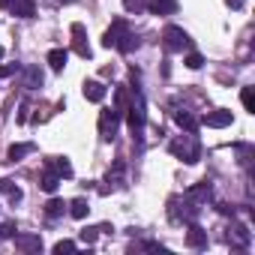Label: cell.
I'll use <instances>...</instances> for the list:
<instances>
[{"instance_id": "1", "label": "cell", "mask_w": 255, "mask_h": 255, "mask_svg": "<svg viewBox=\"0 0 255 255\" xmlns=\"http://www.w3.org/2000/svg\"><path fill=\"white\" fill-rule=\"evenodd\" d=\"M168 150H171V153H174L177 159H183L186 165H195V162L201 159V144H198L195 132H186V135L174 138V141L168 144Z\"/></svg>"}, {"instance_id": "2", "label": "cell", "mask_w": 255, "mask_h": 255, "mask_svg": "<svg viewBox=\"0 0 255 255\" xmlns=\"http://www.w3.org/2000/svg\"><path fill=\"white\" fill-rule=\"evenodd\" d=\"M195 216H198V204L189 201L186 195L168 201V219H171V222H177V225L186 222V225H189V222H195Z\"/></svg>"}, {"instance_id": "3", "label": "cell", "mask_w": 255, "mask_h": 255, "mask_svg": "<svg viewBox=\"0 0 255 255\" xmlns=\"http://www.w3.org/2000/svg\"><path fill=\"white\" fill-rule=\"evenodd\" d=\"M162 45H165V51H183V48H189L192 45V39H189V33L183 30V27H177V24H168L165 30H162Z\"/></svg>"}, {"instance_id": "4", "label": "cell", "mask_w": 255, "mask_h": 255, "mask_svg": "<svg viewBox=\"0 0 255 255\" xmlns=\"http://www.w3.org/2000/svg\"><path fill=\"white\" fill-rule=\"evenodd\" d=\"M120 111H114V108H102L99 111V135H102V141H111L114 135H117V126H120Z\"/></svg>"}, {"instance_id": "5", "label": "cell", "mask_w": 255, "mask_h": 255, "mask_svg": "<svg viewBox=\"0 0 255 255\" xmlns=\"http://www.w3.org/2000/svg\"><path fill=\"white\" fill-rule=\"evenodd\" d=\"M228 243H231V246H237V249H246V246L252 243L249 228H246V225H240V222H234V225L228 228Z\"/></svg>"}, {"instance_id": "6", "label": "cell", "mask_w": 255, "mask_h": 255, "mask_svg": "<svg viewBox=\"0 0 255 255\" xmlns=\"http://www.w3.org/2000/svg\"><path fill=\"white\" fill-rule=\"evenodd\" d=\"M69 30H72V48H75V54H81V57H90V45H87L84 24H78V21H75Z\"/></svg>"}, {"instance_id": "7", "label": "cell", "mask_w": 255, "mask_h": 255, "mask_svg": "<svg viewBox=\"0 0 255 255\" xmlns=\"http://www.w3.org/2000/svg\"><path fill=\"white\" fill-rule=\"evenodd\" d=\"M105 183H108V186H114V189H126V162H123V159H117V162L108 168Z\"/></svg>"}, {"instance_id": "8", "label": "cell", "mask_w": 255, "mask_h": 255, "mask_svg": "<svg viewBox=\"0 0 255 255\" xmlns=\"http://www.w3.org/2000/svg\"><path fill=\"white\" fill-rule=\"evenodd\" d=\"M186 198L195 201V204H207V201L213 198V186H210L207 180H201V183H195V186L186 189Z\"/></svg>"}, {"instance_id": "9", "label": "cell", "mask_w": 255, "mask_h": 255, "mask_svg": "<svg viewBox=\"0 0 255 255\" xmlns=\"http://www.w3.org/2000/svg\"><path fill=\"white\" fill-rule=\"evenodd\" d=\"M15 249L21 252H42V237L39 234H12Z\"/></svg>"}, {"instance_id": "10", "label": "cell", "mask_w": 255, "mask_h": 255, "mask_svg": "<svg viewBox=\"0 0 255 255\" xmlns=\"http://www.w3.org/2000/svg\"><path fill=\"white\" fill-rule=\"evenodd\" d=\"M198 123L210 126V129H222V126H231V111H225V108H216V111L204 114V120H198Z\"/></svg>"}, {"instance_id": "11", "label": "cell", "mask_w": 255, "mask_h": 255, "mask_svg": "<svg viewBox=\"0 0 255 255\" xmlns=\"http://www.w3.org/2000/svg\"><path fill=\"white\" fill-rule=\"evenodd\" d=\"M126 30H129V27H126V21H123V18H117V21H114V24L105 30V36H102V45H105V48H114V45H117V39H120Z\"/></svg>"}, {"instance_id": "12", "label": "cell", "mask_w": 255, "mask_h": 255, "mask_svg": "<svg viewBox=\"0 0 255 255\" xmlns=\"http://www.w3.org/2000/svg\"><path fill=\"white\" fill-rule=\"evenodd\" d=\"M45 168H51L60 180H63V177H72V165H69L66 156H48V159H45Z\"/></svg>"}, {"instance_id": "13", "label": "cell", "mask_w": 255, "mask_h": 255, "mask_svg": "<svg viewBox=\"0 0 255 255\" xmlns=\"http://www.w3.org/2000/svg\"><path fill=\"white\" fill-rule=\"evenodd\" d=\"M186 246H192V249H204V246H207V231H204V228H198L195 222H189V231H186Z\"/></svg>"}, {"instance_id": "14", "label": "cell", "mask_w": 255, "mask_h": 255, "mask_svg": "<svg viewBox=\"0 0 255 255\" xmlns=\"http://www.w3.org/2000/svg\"><path fill=\"white\" fill-rule=\"evenodd\" d=\"M174 123L180 126L183 132H198V126H201L198 117H195L192 111H177V114H174Z\"/></svg>"}, {"instance_id": "15", "label": "cell", "mask_w": 255, "mask_h": 255, "mask_svg": "<svg viewBox=\"0 0 255 255\" xmlns=\"http://www.w3.org/2000/svg\"><path fill=\"white\" fill-rule=\"evenodd\" d=\"M147 9L153 15H174L177 12V0H147Z\"/></svg>"}, {"instance_id": "16", "label": "cell", "mask_w": 255, "mask_h": 255, "mask_svg": "<svg viewBox=\"0 0 255 255\" xmlns=\"http://www.w3.org/2000/svg\"><path fill=\"white\" fill-rule=\"evenodd\" d=\"M84 99L87 102H102L105 99V84L102 81H84Z\"/></svg>"}, {"instance_id": "17", "label": "cell", "mask_w": 255, "mask_h": 255, "mask_svg": "<svg viewBox=\"0 0 255 255\" xmlns=\"http://www.w3.org/2000/svg\"><path fill=\"white\" fill-rule=\"evenodd\" d=\"M138 45H141V39H138V36H135L132 30H126V33H123V36L117 39V45H114V48H117V51H123V54H132V51H135Z\"/></svg>"}, {"instance_id": "18", "label": "cell", "mask_w": 255, "mask_h": 255, "mask_svg": "<svg viewBox=\"0 0 255 255\" xmlns=\"http://www.w3.org/2000/svg\"><path fill=\"white\" fill-rule=\"evenodd\" d=\"M66 60H69V51H66V48H51V51H48V66H51L54 72H63Z\"/></svg>"}, {"instance_id": "19", "label": "cell", "mask_w": 255, "mask_h": 255, "mask_svg": "<svg viewBox=\"0 0 255 255\" xmlns=\"http://www.w3.org/2000/svg\"><path fill=\"white\" fill-rule=\"evenodd\" d=\"M15 15H21V18H33L36 15V3L33 0H12V6H9Z\"/></svg>"}, {"instance_id": "20", "label": "cell", "mask_w": 255, "mask_h": 255, "mask_svg": "<svg viewBox=\"0 0 255 255\" xmlns=\"http://www.w3.org/2000/svg\"><path fill=\"white\" fill-rule=\"evenodd\" d=\"M0 192H3L12 204H18L24 198V192H21V186H15V180H0Z\"/></svg>"}, {"instance_id": "21", "label": "cell", "mask_w": 255, "mask_h": 255, "mask_svg": "<svg viewBox=\"0 0 255 255\" xmlns=\"http://www.w3.org/2000/svg\"><path fill=\"white\" fill-rule=\"evenodd\" d=\"M24 87H27V90H39V87H42V72H39V66H27V69H24Z\"/></svg>"}, {"instance_id": "22", "label": "cell", "mask_w": 255, "mask_h": 255, "mask_svg": "<svg viewBox=\"0 0 255 255\" xmlns=\"http://www.w3.org/2000/svg\"><path fill=\"white\" fill-rule=\"evenodd\" d=\"M66 207H69V216H72V219H84V216L90 213V204H87V198H72Z\"/></svg>"}, {"instance_id": "23", "label": "cell", "mask_w": 255, "mask_h": 255, "mask_svg": "<svg viewBox=\"0 0 255 255\" xmlns=\"http://www.w3.org/2000/svg\"><path fill=\"white\" fill-rule=\"evenodd\" d=\"M33 150H36V147H33L30 141H27V144H12V147L6 150V159H9V162H18V159H24V156L33 153Z\"/></svg>"}, {"instance_id": "24", "label": "cell", "mask_w": 255, "mask_h": 255, "mask_svg": "<svg viewBox=\"0 0 255 255\" xmlns=\"http://www.w3.org/2000/svg\"><path fill=\"white\" fill-rule=\"evenodd\" d=\"M39 186H42V192H57V186H60V177L51 171V168H45V174H42V180H39Z\"/></svg>"}, {"instance_id": "25", "label": "cell", "mask_w": 255, "mask_h": 255, "mask_svg": "<svg viewBox=\"0 0 255 255\" xmlns=\"http://www.w3.org/2000/svg\"><path fill=\"white\" fill-rule=\"evenodd\" d=\"M126 105H129V87H117V93H114V111H126Z\"/></svg>"}, {"instance_id": "26", "label": "cell", "mask_w": 255, "mask_h": 255, "mask_svg": "<svg viewBox=\"0 0 255 255\" xmlns=\"http://www.w3.org/2000/svg\"><path fill=\"white\" fill-rule=\"evenodd\" d=\"M63 213H66V204H63L60 198H51V201L45 204V216H48V219H57V216H63Z\"/></svg>"}, {"instance_id": "27", "label": "cell", "mask_w": 255, "mask_h": 255, "mask_svg": "<svg viewBox=\"0 0 255 255\" xmlns=\"http://www.w3.org/2000/svg\"><path fill=\"white\" fill-rule=\"evenodd\" d=\"M240 102H243L246 111L255 114V93H252V87H243V90H240Z\"/></svg>"}, {"instance_id": "28", "label": "cell", "mask_w": 255, "mask_h": 255, "mask_svg": "<svg viewBox=\"0 0 255 255\" xmlns=\"http://www.w3.org/2000/svg\"><path fill=\"white\" fill-rule=\"evenodd\" d=\"M123 9L126 12H141V9H147V0H123Z\"/></svg>"}, {"instance_id": "29", "label": "cell", "mask_w": 255, "mask_h": 255, "mask_svg": "<svg viewBox=\"0 0 255 255\" xmlns=\"http://www.w3.org/2000/svg\"><path fill=\"white\" fill-rule=\"evenodd\" d=\"M186 66H189V69H201V66H204V57H201L198 51H189V54H186Z\"/></svg>"}, {"instance_id": "30", "label": "cell", "mask_w": 255, "mask_h": 255, "mask_svg": "<svg viewBox=\"0 0 255 255\" xmlns=\"http://www.w3.org/2000/svg\"><path fill=\"white\" fill-rule=\"evenodd\" d=\"M54 252H57V255H63V252H75V243H72V240H57V243H54Z\"/></svg>"}, {"instance_id": "31", "label": "cell", "mask_w": 255, "mask_h": 255, "mask_svg": "<svg viewBox=\"0 0 255 255\" xmlns=\"http://www.w3.org/2000/svg\"><path fill=\"white\" fill-rule=\"evenodd\" d=\"M15 234V225L12 222H6V225H0V243H3V240H9Z\"/></svg>"}, {"instance_id": "32", "label": "cell", "mask_w": 255, "mask_h": 255, "mask_svg": "<svg viewBox=\"0 0 255 255\" xmlns=\"http://www.w3.org/2000/svg\"><path fill=\"white\" fill-rule=\"evenodd\" d=\"M81 240H84V243L90 246V243L96 240V228H84V231H81Z\"/></svg>"}, {"instance_id": "33", "label": "cell", "mask_w": 255, "mask_h": 255, "mask_svg": "<svg viewBox=\"0 0 255 255\" xmlns=\"http://www.w3.org/2000/svg\"><path fill=\"white\" fill-rule=\"evenodd\" d=\"M15 72V66H0V78H9Z\"/></svg>"}, {"instance_id": "34", "label": "cell", "mask_w": 255, "mask_h": 255, "mask_svg": "<svg viewBox=\"0 0 255 255\" xmlns=\"http://www.w3.org/2000/svg\"><path fill=\"white\" fill-rule=\"evenodd\" d=\"M27 120V102H21V111H18V123H24Z\"/></svg>"}, {"instance_id": "35", "label": "cell", "mask_w": 255, "mask_h": 255, "mask_svg": "<svg viewBox=\"0 0 255 255\" xmlns=\"http://www.w3.org/2000/svg\"><path fill=\"white\" fill-rule=\"evenodd\" d=\"M219 213H222V216H234V207H228V204H219Z\"/></svg>"}, {"instance_id": "36", "label": "cell", "mask_w": 255, "mask_h": 255, "mask_svg": "<svg viewBox=\"0 0 255 255\" xmlns=\"http://www.w3.org/2000/svg\"><path fill=\"white\" fill-rule=\"evenodd\" d=\"M225 3H228L231 9H240V6H243V0H225Z\"/></svg>"}, {"instance_id": "37", "label": "cell", "mask_w": 255, "mask_h": 255, "mask_svg": "<svg viewBox=\"0 0 255 255\" xmlns=\"http://www.w3.org/2000/svg\"><path fill=\"white\" fill-rule=\"evenodd\" d=\"M0 6H3V9H9V6H12V0H0Z\"/></svg>"}, {"instance_id": "38", "label": "cell", "mask_w": 255, "mask_h": 255, "mask_svg": "<svg viewBox=\"0 0 255 255\" xmlns=\"http://www.w3.org/2000/svg\"><path fill=\"white\" fill-rule=\"evenodd\" d=\"M57 3H75V0H57Z\"/></svg>"}, {"instance_id": "39", "label": "cell", "mask_w": 255, "mask_h": 255, "mask_svg": "<svg viewBox=\"0 0 255 255\" xmlns=\"http://www.w3.org/2000/svg\"><path fill=\"white\" fill-rule=\"evenodd\" d=\"M3 54H6V51H3V45H0V60H3Z\"/></svg>"}]
</instances>
